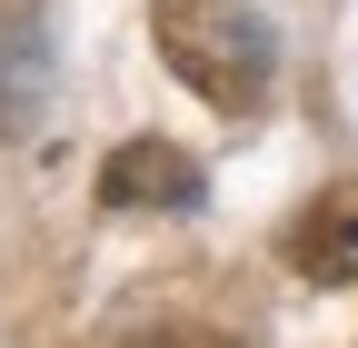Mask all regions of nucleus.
I'll return each mask as SVG.
<instances>
[{"label":"nucleus","instance_id":"obj_1","mask_svg":"<svg viewBox=\"0 0 358 348\" xmlns=\"http://www.w3.org/2000/svg\"><path fill=\"white\" fill-rule=\"evenodd\" d=\"M150 40L179 70V90H199L209 110L249 119L268 100V70H279V40L249 0H150Z\"/></svg>","mask_w":358,"mask_h":348},{"label":"nucleus","instance_id":"obj_2","mask_svg":"<svg viewBox=\"0 0 358 348\" xmlns=\"http://www.w3.org/2000/svg\"><path fill=\"white\" fill-rule=\"evenodd\" d=\"M60 90V50H50V10L20 0V10H0V140H30L40 110Z\"/></svg>","mask_w":358,"mask_h":348},{"label":"nucleus","instance_id":"obj_3","mask_svg":"<svg viewBox=\"0 0 358 348\" xmlns=\"http://www.w3.org/2000/svg\"><path fill=\"white\" fill-rule=\"evenodd\" d=\"M199 159L179 140H120L100 169V209H199Z\"/></svg>","mask_w":358,"mask_h":348},{"label":"nucleus","instance_id":"obj_4","mask_svg":"<svg viewBox=\"0 0 358 348\" xmlns=\"http://www.w3.org/2000/svg\"><path fill=\"white\" fill-rule=\"evenodd\" d=\"M289 269H299L308 289H358V180L299 209V229H289Z\"/></svg>","mask_w":358,"mask_h":348},{"label":"nucleus","instance_id":"obj_5","mask_svg":"<svg viewBox=\"0 0 358 348\" xmlns=\"http://www.w3.org/2000/svg\"><path fill=\"white\" fill-rule=\"evenodd\" d=\"M129 348H239V338H219V328H209V338H169V328H159V338H129Z\"/></svg>","mask_w":358,"mask_h":348}]
</instances>
